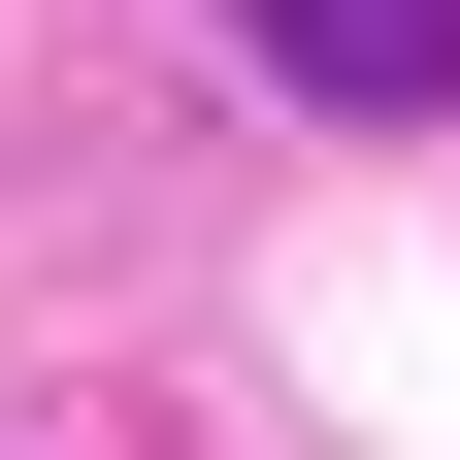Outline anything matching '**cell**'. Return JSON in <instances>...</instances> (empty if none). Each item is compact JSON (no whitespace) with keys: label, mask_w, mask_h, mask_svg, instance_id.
<instances>
[{"label":"cell","mask_w":460,"mask_h":460,"mask_svg":"<svg viewBox=\"0 0 460 460\" xmlns=\"http://www.w3.org/2000/svg\"><path fill=\"white\" fill-rule=\"evenodd\" d=\"M263 66H296L329 132H428L460 99V0H263Z\"/></svg>","instance_id":"6da1fadb"}]
</instances>
